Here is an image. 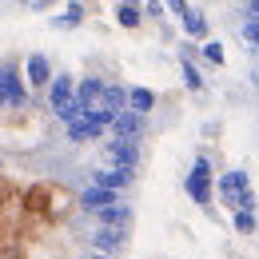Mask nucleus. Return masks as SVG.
<instances>
[{
  "mask_svg": "<svg viewBox=\"0 0 259 259\" xmlns=\"http://www.w3.org/2000/svg\"><path fill=\"white\" fill-rule=\"evenodd\" d=\"M220 195H224L227 207L235 211H251L255 207V195H251V184H247V171H227L220 180Z\"/></svg>",
  "mask_w": 259,
  "mask_h": 259,
  "instance_id": "nucleus-1",
  "label": "nucleus"
},
{
  "mask_svg": "<svg viewBox=\"0 0 259 259\" xmlns=\"http://www.w3.org/2000/svg\"><path fill=\"white\" fill-rule=\"evenodd\" d=\"M108 124H112V120H108L104 112H92V116L84 112V116H76V120L68 124V140H96Z\"/></svg>",
  "mask_w": 259,
  "mask_h": 259,
  "instance_id": "nucleus-2",
  "label": "nucleus"
},
{
  "mask_svg": "<svg viewBox=\"0 0 259 259\" xmlns=\"http://www.w3.org/2000/svg\"><path fill=\"white\" fill-rule=\"evenodd\" d=\"M188 195L195 203H207L211 199V163L207 160H195L192 176H188Z\"/></svg>",
  "mask_w": 259,
  "mask_h": 259,
  "instance_id": "nucleus-3",
  "label": "nucleus"
},
{
  "mask_svg": "<svg viewBox=\"0 0 259 259\" xmlns=\"http://www.w3.org/2000/svg\"><path fill=\"white\" fill-rule=\"evenodd\" d=\"M108 160L116 163V171H128L140 163V148H136V140H112L108 144Z\"/></svg>",
  "mask_w": 259,
  "mask_h": 259,
  "instance_id": "nucleus-4",
  "label": "nucleus"
},
{
  "mask_svg": "<svg viewBox=\"0 0 259 259\" xmlns=\"http://www.w3.org/2000/svg\"><path fill=\"white\" fill-rule=\"evenodd\" d=\"M100 96H104V80L96 76H88V80H80V88H76V104H80V112H100Z\"/></svg>",
  "mask_w": 259,
  "mask_h": 259,
  "instance_id": "nucleus-5",
  "label": "nucleus"
},
{
  "mask_svg": "<svg viewBox=\"0 0 259 259\" xmlns=\"http://www.w3.org/2000/svg\"><path fill=\"white\" fill-rule=\"evenodd\" d=\"M100 112H104L108 120H116L120 112H128V92H124V88H116V84H104V96H100Z\"/></svg>",
  "mask_w": 259,
  "mask_h": 259,
  "instance_id": "nucleus-6",
  "label": "nucleus"
},
{
  "mask_svg": "<svg viewBox=\"0 0 259 259\" xmlns=\"http://www.w3.org/2000/svg\"><path fill=\"white\" fill-rule=\"evenodd\" d=\"M112 128H116V140H136L140 128H144V116H136V112H120V116L112 120Z\"/></svg>",
  "mask_w": 259,
  "mask_h": 259,
  "instance_id": "nucleus-7",
  "label": "nucleus"
},
{
  "mask_svg": "<svg viewBox=\"0 0 259 259\" xmlns=\"http://www.w3.org/2000/svg\"><path fill=\"white\" fill-rule=\"evenodd\" d=\"M80 203H84V211H104V207H112V203H116V192H104V188H96V184H92V188H88V192L80 195Z\"/></svg>",
  "mask_w": 259,
  "mask_h": 259,
  "instance_id": "nucleus-8",
  "label": "nucleus"
},
{
  "mask_svg": "<svg viewBox=\"0 0 259 259\" xmlns=\"http://www.w3.org/2000/svg\"><path fill=\"white\" fill-rule=\"evenodd\" d=\"M28 92H24V80H20V72H12V68H4V104H24Z\"/></svg>",
  "mask_w": 259,
  "mask_h": 259,
  "instance_id": "nucleus-9",
  "label": "nucleus"
},
{
  "mask_svg": "<svg viewBox=\"0 0 259 259\" xmlns=\"http://www.w3.org/2000/svg\"><path fill=\"white\" fill-rule=\"evenodd\" d=\"M28 84H36V88H44V84H52V68H48V60L36 52V56H28Z\"/></svg>",
  "mask_w": 259,
  "mask_h": 259,
  "instance_id": "nucleus-10",
  "label": "nucleus"
},
{
  "mask_svg": "<svg viewBox=\"0 0 259 259\" xmlns=\"http://www.w3.org/2000/svg\"><path fill=\"white\" fill-rule=\"evenodd\" d=\"M152 108H156V92H152V88H132L128 92V112L144 116V112H152Z\"/></svg>",
  "mask_w": 259,
  "mask_h": 259,
  "instance_id": "nucleus-11",
  "label": "nucleus"
},
{
  "mask_svg": "<svg viewBox=\"0 0 259 259\" xmlns=\"http://www.w3.org/2000/svg\"><path fill=\"white\" fill-rule=\"evenodd\" d=\"M128 171H116V167H104V171H96V188H104V192H120V188H128Z\"/></svg>",
  "mask_w": 259,
  "mask_h": 259,
  "instance_id": "nucleus-12",
  "label": "nucleus"
},
{
  "mask_svg": "<svg viewBox=\"0 0 259 259\" xmlns=\"http://www.w3.org/2000/svg\"><path fill=\"white\" fill-rule=\"evenodd\" d=\"M128 207H120V203H112V207H104V211H100V224L104 227H116V231H124V227H128Z\"/></svg>",
  "mask_w": 259,
  "mask_h": 259,
  "instance_id": "nucleus-13",
  "label": "nucleus"
},
{
  "mask_svg": "<svg viewBox=\"0 0 259 259\" xmlns=\"http://www.w3.org/2000/svg\"><path fill=\"white\" fill-rule=\"evenodd\" d=\"M116 20H120L124 28H136V24H140V0H120V4H116Z\"/></svg>",
  "mask_w": 259,
  "mask_h": 259,
  "instance_id": "nucleus-14",
  "label": "nucleus"
},
{
  "mask_svg": "<svg viewBox=\"0 0 259 259\" xmlns=\"http://www.w3.org/2000/svg\"><path fill=\"white\" fill-rule=\"evenodd\" d=\"M120 239H124V231H116V227H100V231H96V247H100V255H108L112 247H120Z\"/></svg>",
  "mask_w": 259,
  "mask_h": 259,
  "instance_id": "nucleus-15",
  "label": "nucleus"
},
{
  "mask_svg": "<svg viewBox=\"0 0 259 259\" xmlns=\"http://www.w3.org/2000/svg\"><path fill=\"white\" fill-rule=\"evenodd\" d=\"M180 20H184V28H188V36H195V40H199V36H207V20H203L199 12H192V8H188V12L180 16Z\"/></svg>",
  "mask_w": 259,
  "mask_h": 259,
  "instance_id": "nucleus-16",
  "label": "nucleus"
},
{
  "mask_svg": "<svg viewBox=\"0 0 259 259\" xmlns=\"http://www.w3.org/2000/svg\"><path fill=\"white\" fill-rule=\"evenodd\" d=\"M80 16H84V4H72L64 16H60V20H52V24H56V28H72V24H80Z\"/></svg>",
  "mask_w": 259,
  "mask_h": 259,
  "instance_id": "nucleus-17",
  "label": "nucleus"
},
{
  "mask_svg": "<svg viewBox=\"0 0 259 259\" xmlns=\"http://www.w3.org/2000/svg\"><path fill=\"white\" fill-rule=\"evenodd\" d=\"M184 84H188L192 92H199V88H203V76L195 72V64H192V60H184Z\"/></svg>",
  "mask_w": 259,
  "mask_h": 259,
  "instance_id": "nucleus-18",
  "label": "nucleus"
},
{
  "mask_svg": "<svg viewBox=\"0 0 259 259\" xmlns=\"http://www.w3.org/2000/svg\"><path fill=\"white\" fill-rule=\"evenodd\" d=\"M235 231L251 235V231H255V215H251V211H235Z\"/></svg>",
  "mask_w": 259,
  "mask_h": 259,
  "instance_id": "nucleus-19",
  "label": "nucleus"
},
{
  "mask_svg": "<svg viewBox=\"0 0 259 259\" xmlns=\"http://www.w3.org/2000/svg\"><path fill=\"white\" fill-rule=\"evenodd\" d=\"M243 40H247L251 48H259V20H247V24H243Z\"/></svg>",
  "mask_w": 259,
  "mask_h": 259,
  "instance_id": "nucleus-20",
  "label": "nucleus"
},
{
  "mask_svg": "<svg viewBox=\"0 0 259 259\" xmlns=\"http://www.w3.org/2000/svg\"><path fill=\"white\" fill-rule=\"evenodd\" d=\"M203 56H207L211 64H224V48H220V44H203Z\"/></svg>",
  "mask_w": 259,
  "mask_h": 259,
  "instance_id": "nucleus-21",
  "label": "nucleus"
},
{
  "mask_svg": "<svg viewBox=\"0 0 259 259\" xmlns=\"http://www.w3.org/2000/svg\"><path fill=\"white\" fill-rule=\"evenodd\" d=\"M167 8H171L176 16H184V12H188V4H184V0H167Z\"/></svg>",
  "mask_w": 259,
  "mask_h": 259,
  "instance_id": "nucleus-22",
  "label": "nucleus"
},
{
  "mask_svg": "<svg viewBox=\"0 0 259 259\" xmlns=\"http://www.w3.org/2000/svg\"><path fill=\"white\" fill-rule=\"evenodd\" d=\"M56 0H32V8H52Z\"/></svg>",
  "mask_w": 259,
  "mask_h": 259,
  "instance_id": "nucleus-23",
  "label": "nucleus"
},
{
  "mask_svg": "<svg viewBox=\"0 0 259 259\" xmlns=\"http://www.w3.org/2000/svg\"><path fill=\"white\" fill-rule=\"evenodd\" d=\"M0 108H4V68H0Z\"/></svg>",
  "mask_w": 259,
  "mask_h": 259,
  "instance_id": "nucleus-24",
  "label": "nucleus"
},
{
  "mask_svg": "<svg viewBox=\"0 0 259 259\" xmlns=\"http://www.w3.org/2000/svg\"><path fill=\"white\" fill-rule=\"evenodd\" d=\"M251 20H259V0H251Z\"/></svg>",
  "mask_w": 259,
  "mask_h": 259,
  "instance_id": "nucleus-25",
  "label": "nucleus"
},
{
  "mask_svg": "<svg viewBox=\"0 0 259 259\" xmlns=\"http://www.w3.org/2000/svg\"><path fill=\"white\" fill-rule=\"evenodd\" d=\"M251 80H255V88H259V68H255V72H251Z\"/></svg>",
  "mask_w": 259,
  "mask_h": 259,
  "instance_id": "nucleus-26",
  "label": "nucleus"
},
{
  "mask_svg": "<svg viewBox=\"0 0 259 259\" xmlns=\"http://www.w3.org/2000/svg\"><path fill=\"white\" fill-rule=\"evenodd\" d=\"M92 259H108V255H92Z\"/></svg>",
  "mask_w": 259,
  "mask_h": 259,
  "instance_id": "nucleus-27",
  "label": "nucleus"
}]
</instances>
